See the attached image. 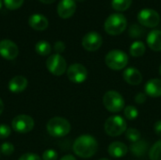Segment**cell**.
Returning <instances> with one entry per match:
<instances>
[{
  "label": "cell",
  "instance_id": "6da1fadb",
  "mask_svg": "<svg viewBox=\"0 0 161 160\" xmlns=\"http://www.w3.org/2000/svg\"><path fill=\"white\" fill-rule=\"evenodd\" d=\"M73 150L77 157L81 158H90L96 154L98 142L91 135H81L75 141Z\"/></svg>",
  "mask_w": 161,
  "mask_h": 160
},
{
  "label": "cell",
  "instance_id": "7a4b0ae2",
  "mask_svg": "<svg viewBox=\"0 0 161 160\" xmlns=\"http://www.w3.org/2000/svg\"><path fill=\"white\" fill-rule=\"evenodd\" d=\"M127 26V20L122 13L110 14L105 22V30L108 34L116 36L123 33Z\"/></svg>",
  "mask_w": 161,
  "mask_h": 160
},
{
  "label": "cell",
  "instance_id": "3957f363",
  "mask_svg": "<svg viewBox=\"0 0 161 160\" xmlns=\"http://www.w3.org/2000/svg\"><path fill=\"white\" fill-rule=\"evenodd\" d=\"M46 130L50 136L61 138L69 134L71 131V124L62 117H54L48 121L46 124Z\"/></svg>",
  "mask_w": 161,
  "mask_h": 160
},
{
  "label": "cell",
  "instance_id": "277c9868",
  "mask_svg": "<svg viewBox=\"0 0 161 160\" xmlns=\"http://www.w3.org/2000/svg\"><path fill=\"white\" fill-rule=\"evenodd\" d=\"M105 62L109 69L120 71L126 67L128 63V57L121 50H111L107 54Z\"/></svg>",
  "mask_w": 161,
  "mask_h": 160
},
{
  "label": "cell",
  "instance_id": "5b68a950",
  "mask_svg": "<svg viewBox=\"0 0 161 160\" xmlns=\"http://www.w3.org/2000/svg\"><path fill=\"white\" fill-rule=\"evenodd\" d=\"M103 103L108 111L112 113L120 112L125 108V100L123 96L116 91H108L103 97Z\"/></svg>",
  "mask_w": 161,
  "mask_h": 160
},
{
  "label": "cell",
  "instance_id": "8992f818",
  "mask_svg": "<svg viewBox=\"0 0 161 160\" xmlns=\"http://www.w3.org/2000/svg\"><path fill=\"white\" fill-rule=\"evenodd\" d=\"M126 130L125 121L118 115L111 116L105 123V131L110 137H118Z\"/></svg>",
  "mask_w": 161,
  "mask_h": 160
},
{
  "label": "cell",
  "instance_id": "52a82bcc",
  "mask_svg": "<svg viewBox=\"0 0 161 160\" xmlns=\"http://www.w3.org/2000/svg\"><path fill=\"white\" fill-rule=\"evenodd\" d=\"M47 70L56 76L62 75L67 70V63L65 58L59 54H53L46 59Z\"/></svg>",
  "mask_w": 161,
  "mask_h": 160
},
{
  "label": "cell",
  "instance_id": "ba28073f",
  "mask_svg": "<svg viewBox=\"0 0 161 160\" xmlns=\"http://www.w3.org/2000/svg\"><path fill=\"white\" fill-rule=\"evenodd\" d=\"M35 123L32 117L26 114L17 115L11 122V128L21 134H25L30 132L34 128Z\"/></svg>",
  "mask_w": 161,
  "mask_h": 160
},
{
  "label": "cell",
  "instance_id": "9c48e42d",
  "mask_svg": "<svg viewBox=\"0 0 161 160\" xmlns=\"http://www.w3.org/2000/svg\"><path fill=\"white\" fill-rule=\"evenodd\" d=\"M139 23L146 27H156L160 22L158 12L152 8H143L138 13Z\"/></svg>",
  "mask_w": 161,
  "mask_h": 160
},
{
  "label": "cell",
  "instance_id": "30bf717a",
  "mask_svg": "<svg viewBox=\"0 0 161 160\" xmlns=\"http://www.w3.org/2000/svg\"><path fill=\"white\" fill-rule=\"evenodd\" d=\"M67 76L69 80L75 84H80L87 79L88 71L86 67L80 63L72 64L67 69Z\"/></svg>",
  "mask_w": 161,
  "mask_h": 160
},
{
  "label": "cell",
  "instance_id": "8fae6325",
  "mask_svg": "<svg viewBox=\"0 0 161 160\" xmlns=\"http://www.w3.org/2000/svg\"><path fill=\"white\" fill-rule=\"evenodd\" d=\"M103 43L102 36L95 31L87 33L82 39V46L89 52H94L98 50Z\"/></svg>",
  "mask_w": 161,
  "mask_h": 160
},
{
  "label": "cell",
  "instance_id": "7c38bea8",
  "mask_svg": "<svg viewBox=\"0 0 161 160\" xmlns=\"http://www.w3.org/2000/svg\"><path fill=\"white\" fill-rule=\"evenodd\" d=\"M19 54L18 46L10 40L0 41V56L8 60H13Z\"/></svg>",
  "mask_w": 161,
  "mask_h": 160
},
{
  "label": "cell",
  "instance_id": "4fadbf2b",
  "mask_svg": "<svg viewBox=\"0 0 161 160\" xmlns=\"http://www.w3.org/2000/svg\"><path fill=\"white\" fill-rule=\"evenodd\" d=\"M75 0H60L57 8L58 14L62 19H68L72 17L75 12Z\"/></svg>",
  "mask_w": 161,
  "mask_h": 160
},
{
  "label": "cell",
  "instance_id": "5bb4252c",
  "mask_svg": "<svg viewBox=\"0 0 161 160\" xmlns=\"http://www.w3.org/2000/svg\"><path fill=\"white\" fill-rule=\"evenodd\" d=\"M123 77L126 83L133 86L140 85L142 82V73L135 67H129L125 69L123 73Z\"/></svg>",
  "mask_w": 161,
  "mask_h": 160
},
{
  "label": "cell",
  "instance_id": "9a60e30c",
  "mask_svg": "<svg viewBox=\"0 0 161 160\" xmlns=\"http://www.w3.org/2000/svg\"><path fill=\"white\" fill-rule=\"evenodd\" d=\"M48 20L45 16L35 13L29 16L28 18V25H30L31 28L37 31H42L45 30L48 27Z\"/></svg>",
  "mask_w": 161,
  "mask_h": 160
},
{
  "label": "cell",
  "instance_id": "2e32d148",
  "mask_svg": "<svg viewBox=\"0 0 161 160\" xmlns=\"http://www.w3.org/2000/svg\"><path fill=\"white\" fill-rule=\"evenodd\" d=\"M28 81L23 75H16L12 77L8 82V90L13 93H19L24 91L27 87Z\"/></svg>",
  "mask_w": 161,
  "mask_h": 160
},
{
  "label": "cell",
  "instance_id": "e0dca14e",
  "mask_svg": "<svg viewBox=\"0 0 161 160\" xmlns=\"http://www.w3.org/2000/svg\"><path fill=\"white\" fill-rule=\"evenodd\" d=\"M145 94L157 98L161 96V79L154 78L149 80L144 86Z\"/></svg>",
  "mask_w": 161,
  "mask_h": 160
},
{
  "label": "cell",
  "instance_id": "ac0fdd59",
  "mask_svg": "<svg viewBox=\"0 0 161 160\" xmlns=\"http://www.w3.org/2000/svg\"><path fill=\"white\" fill-rule=\"evenodd\" d=\"M127 147L125 144H124L121 141H114L111 144H109L108 148V152L110 155V157H115V158H120L123 157L127 154Z\"/></svg>",
  "mask_w": 161,
  "mask_h": 160
},
{
  "label": "cell",
  "instance_id": "d6986e66",
  "mask_svg": "<svg viewBox=\"0 0 161 160\" xmlns=\"http://www.w3.org/2000/svg\"><path fill=\"white\" fill-rule=\"evenodd\" d=\"M130 151L135 157H144L147 153H149V143L144 140H140L130 145Z\"/></svg>",
  "mask_w": 161,
  "mask_h": 160
},
{
  "label": "cell",
  "instance_id": "ffe728a7",
  "mask_svg": "<svg viewBox=\"0 0 161 160\" xmlns=\"http://www.w3.org/2000/svg\"><path fill=\"white\" fill-rule=\"evenodd\" d=\"M147 45L150 49L158 52L161 51V30H153L147 35Z\"/></svg>",
  "mask_w": 161,
  "mask_h": 160
},
{
  "label": "cell",
  "instance_id": "44dd1931",
  "mask_svg": "<svg viewBox=\"0 0 161 160\" xmlns=\"http://www.w3.org/2000/svg\"><path fill=\"white\" fill-rule=\"evenodd\" d=\"M145 50H146L145 44L141 41H134L130 45V48H129L130 55L132 57H135V58H139V57L143 56V54L145 53Z\"/></svg>",
  "mask_w": 161,
  "mask_h": 160
},
{
  "label": "cell",
  "instance_id": "7402d4cb",
  "mask_svg": "<svg viewBox=\"0 0 161 160\" xmlns=\"http://www.w3.org/2000/svg\"><path fill=\"white\" fill-rule=\"evenodd\" d=\"M35 50L40 56H48L52 51V47H51V44L48 41H38L36 43Z\"/></svg>",
  "mask_w": 161,
  "mask_h": 160
},
{
  "label": "cell",
  "instance_id": "603a6c76",
  "mask_svg": "<svg viewBox=\"0 0 161 160\" xmlns=\"http://www.w3.org/2000/svg\"><path fill=\"white\" fill-rule=\"evenodd\" d=\"M132 4V0H112L111 6L117 11H125Z\"/></svg>",
  "mask_w": 161,
  "mask_h": 160
},
{
  "label": "cell",
  "instance_id": "cb8c5ba5",
  "mask_svg": "<svg viewBox=\"0 0 161 160\" xmlns=\"http://www.w3.org/2000/svg\"><path fill=\"white\" fill-rule=\"evenodd\" d=\"M148 154L151 160H161V140L151 147Z\"/></svg>",
  "mask_w": 161,
  "mask_h": 160
},
{
  "label": "cell",
  "instance_id": "d4e9b609",
  "mask_svg": "<svg viewBox=\"0 0 161 160\" xmlns=\"http://www.w3.org/2000/svg\"><path fill=\"white\" fill-rule=\"evenodd\" d=\"M143 34H144V29L140 25L133 24L129 26V29H128L129 37H131L133 39H137V38L142 37Z\"/></svg>",
  "mask_w": 161,
  "mask_h": 160
},
{
  "label": "cell",
  "instance_id": "484cf974",
  "mask_svg": "<svg viewBox=\"0 0 161 160\" xmlns=\"http://www.w3.org/2000/svg\"><path fill=\"white\" fill-rule=\"evenodd\" d=\"M124 113H125V116L127 120L131 121V120H135L138 115H139V110L137 109L136 107L134 106H128V107H125V109H124Z\"/></svg>",
  "mask_w": 161,
  "mask_h": 160
},
{
  "label": "cell",
  "instance_id": "4316f807",
  "mask_svg": "<svg viewBox=\"0 0 161 160\" xmlns=\"http://www.w3.org/2000/svg\"><path fill=\"white\" fill-rule=\"evenodd\" d=\"M125 137L129 141L133 143L141 140V132L136 128H129L126 130Z\"/></svg>",
  "mask_w": 161,
  "mask_h": 160
},
{
  "label": "cell",
  "instance_id": "83f0119b",
  "mask_svg": "<svg viewBox=\"0 0 161 160\" xmlns=\"http://www.w3.org/2000/svg\"><path fill=\"white\" fill-rule=\"evenodd\" d=\"M24 3V0H4V4L7 8L10 10L17 9L22 7Z\"/></svg>",
  "mask_w": 161,
  "mask_h": 160
},
{
  "label": "cell",
  "instance_id": "f1b7e54d",
  "mask_svg": "<svg viewBox=\"0 0 161 160\" xmlns=\"http://www.w3.org/2000/svg\"><path fill=\"white\" fill-rule=\"evenodd\" d=\"M14 152V146L10 142H4L0 146V153L5 156H10Z\"/></svg>",
  "mask_w": 161,
  "mask_h": 160
},
{
  "label": "cell",
  "instance_id": "f546056e",
  "mask_svg": "<svg viewBox=\"0 0 161 160\" xmlns=\"http://www.w3.org/2000/svg\"><path fill=\"white\" fill-rule=\"evenodd\" d=\"M58 153L53 149H48L43 152L42 156V160H57L58 159Z\"/></svg>",
  "mask_w": 161,
  "mask_h": 160
},
{
  "label": "cell",
  "instance_id": "4dcf8cb0",
  "mask_svg": "<svg viewBox=\"0 0 161 160\" xmlns=\"http://www.w3.org/2000/svg\"><path fill=\"white\" fill-rule=\"evenodd\" d=\"M11 134V128L7 124H0V139H7Z\"/></svg>",
  "mask_w": 161,
  "mask_h": 160
},
{
  "label": "cell",
  "instance_id": "1f68e13d",
  "mask_svg": "<svg viewBox=\"0 0 161 160\" xmlns=\"http://www.w3.org/2000/svg\"><path fill=\"white\" fill-rule=\"evenodd\" d=\"M18 160H42V158L33 153H25L24 155H22Z\"/></svg>",
  "mask_w": 161,
  "mask_h": 160
},
{
  "label": "cell",
  "instance_id": "d6a6232c",
  "mask_svg": "<svg viewBox=\"0 0 161 160\" xmlns=\"http://www.w3.org/2000/svg\"><path fill=\"white\" fill-rule=\"evenodd\" d=\"M54 50L56 51L57 54H61L62 52L65 51V43L61 41H58L54 44Z\"/></svg>",
  "mask_w": 161,
  "mask_h": 160
},
{
  "label": "cell",
  "instance_id": "836d02e7",
  "mask_svg": "<svg viewBox=\"0 0 161 160\" xmlns=\"http://www.w3.org/2000/svg\"><path fill=\"white\" fill-rule=\"evenodd\" d=\"M135 102L137 104H144L146 102V94L143 92H139L135 97Z\"/></svg>",
  "mask_w": 161,
  "mask_h": 160
},
{
  "label": "cell",
  "instance_id": "e575fe53",
  "mask_svg": "<svg viewBox=\"0 0 161 160\" xmlns=\"http://www.w3.org/2000/svg\"><path fill=\"white\" fill-rule=\"evenodd\" d=\"M154 131H155V133L158 137L161 138V120L155 123V124H154Z\"/></svg>",
  "mask_w": 161,
  "mask_h": 160
},
{
  "label": "cell",
  "instance_id": "d590c367",
  "mask_svg": "<svg viewBox=\"0 0 161 160\" xmlns=\"http://www.w3.org/2000/svg\"><path fill=\"white\" fill-rule=\"evenodd\" d=\"M60 160H76L75 158V157H73L72 155H67V156H64Z\"/></svg>",
  "mask_w": 161,
  "mask_h": 160
},
{
  "label": "cell",
  "instance_id": "8d00e7d4",
  "mask_svg": "<svg viewBox=\"0 0 161 160\" xmlns=\"http://www.w3.org/2000/svg\"><path fill=\"white\" fill-rule=\"evenodd\" d=\"M42 3H43V4H52V3H54L56 0H40Z\"/></svg>",
  "mask_w": 161,
  "mask_h": 160
},
{
  "label": "cell",
  "instance_id": "74e56055",
  "mask_svg": "<svg viewBox=\"0 0 161 160\" xmlns=\"http://www.w3.org/2000/svg\"><path fill=\"white\" fill-rule=\"evenodd\" d=\"M3 111H4V103H3V101L1 100V98H0V115L2 114Z\"/></svg>",
  "mask_w": 161,
  "mask_h": 160
},
{
  "label": "cell",
  "instance_id": "f35d334b",
  "mask_svg": "<svg viewBox=\"0 0 161 160\" xmlns=\"http://www.w3.org/2000/svg\"><path fill=\"white\" fill-rule=\"evenodd\" d=\"M1 7H2V0H0V8H1Z\"/></svg>",
  "mask_w": 161,
  "mask_h": 160
},
{
  "label": "cell",
  "instance_id": "ab89813d",
  "mask_svg": "<svg viewBox=\"0 0 161 160\" xmlns=\"http://www.w3.org/2000/svg\"><path fill=\"white\" fill-rule=\"evenodd\" d=\"M159 74H160V75H161V65H160V67H159Z\"/></svg>",
  "mask_w": 161,
  "mask_h": 160
},
{
  "label": "cell",
  "instance_id": "60d3db41",
  "mask_svg": "<svg viewBox=\"0 0 161 160\" xmlns=\"http://www.w3.org/2000/svg\"><path fill=\"white\" fill-rule=\"evenodd\" d=\"M100 160H109V159H108V158H102V159H100Z\"/></svg>",
  "mask_w": 161,
  "mask_h": 160
},
{
  "label": "cell",
  "instance_id": "b9f144b4",
  "mask_svg": "<svg viewBox=\"0 0 161 160\" xmlns=\"http://www.w3.org/2000/svg\"><path fill=\"white\" fill-rule=\"evenodd\" d=\"M77 1H79V2H83V1H85V0H77Z\"/></svg>",
  "mask_w": 161,
  "mask_h": 160
}]
</instances>
